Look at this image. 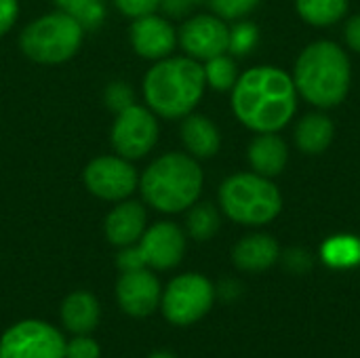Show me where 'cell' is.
<instances>
[{
    "label": "cell",
    "mask_w": 360,
    "mask_h": 358,
    "mask_svg": "<svg viewBox=\"0 0 360 358\" xmlns=\"http://www.w3.org/2000/svg\"><path fill=\"white\" fill-rule=\"evenodd\" d=\"M232 110L251 131L276 133L295 116V82L278 68H251L232 87Z\"/></svg>",
    "instance_id": "cell-1"
},
{
    "label": "cell",
    "mask_w": 360,
    "mask_h": 358,
    "mask_svg": "<svg viewBox=\"0 0 360 358\" xmlns=\"http://www.w3.org/2000/svg\"><path fill=\"white\" fill-rule=\"evenodd\" d=\"M205 70L192 57L158 59L143 76L141 93L146 106L160 118L181 120L194 112L205 95Z\"/></svg>",
    "instance_id": "cell-2"
},
{
    "label": "cell",
    "mask_w": 360,
    "mask_h": 358,
    "mask_svg": "<svg viewBox=\"0 0 360 358\" xmlns=\"http://www.w3.org/2000/svg\"><path fill=\"white\" fill-rule=\"evenodd\" d=\"M205 184L198 160L184 152H167L152 160L139 175V192L146 205L160 213L188 211Z\"/></svg>",
    "instance_id": "cell-3"
},
{
    "label": "cell",
    "mask_w": 360,
    "mask_h": 358,
    "mask_svg": "<svg viewBox=\"0 0 360 358\" xmlns=\"http://www.w3.org/2000/svg\"><path fill=\"white\" fill-rule=\"evenodd\" d=\"M293 82L310 103L335 108L350 89V59L335 42H314L297 57Z\"/></svg>",
    "instance_id": "cell-4"
},
{
    "label": "cell",
    "mask_w": 360,
    "mask_h": 358,
    "mask_svg": "<svg viewBox=\"0 0 360 358\" xmlns=\"http://www.w3.org/2000/svg\"><path fill=\"white\" fill-rule=\"evenodd\" d=\"M84 40V27L68 13L53 11L27 23L19 36L21 53L40 65H59L72 59Z\"/></svg>",
    "instance_id": "cell-5"
},
{
    "label": "cell",
    "mask_w": 360,
    "mask_h": 358,
    "mask_svg": "<svg viewBox=\"0 0 360 358\" xmlns=\"http://www.w3.org/2000/svg\"><path fill=\"white\" fill-rule=\"evenodd\" d=\"M221 211L236 224L264 226L283 209L278 188L264 175L236 173L219 186Z\"/></svg>",
    "instance_id": "cell-6"
},
{
    "label": "cell",
    "mask_w": 360,
    "mask_h": 358,
    "mask_svg": "<svg viewBox=\"0 0 360 358\" xmlns=\"http://www.w3.org/2000/svg\"><path fill=\"white\" fill-rule=\"evenodd\" d=\"M186 255V234L173 222H156L141 238L131 245L122 247L116 255V266L122 272L152 268V270H171L175 268Z\"/></svg>",
    "instance_id": "cell-7"
},
{
    "label": "cell",
    "mask_w": 360,
    "mask_h": 358,
    "mask_svg": "<svg viewBox=\"0 0 360 358\" xmlns=\"http://www.w3.org/2000/svg\"><path fill=\"white\" fill-rule=\"evenodd\" d=\"M215 302V287L202 274L188 272L173 279L160 295V310L173 325L186 327L200 321Z\"/></svg>",
    "instance_id": "cell-8"
},
{
    "label": "cell",
    "mask_w": 360,
    "mask_h": 358,
    "mask_svg": "<svg viewBox=\"0 0 360 358\" xmlns=\"http://www.w3.org/2000/svg\"><path fill=\"white\" fill-rule=\"evenodd\" d=\"M158 120L156 114L141 103H133L116 114L110 129V143L114 154L127 160L146 158L158 141Z\"/></svg>",
    "instance_id": "cell-9"
},
{
    "label": "cell",
    "mask_w": 360,
    "mask_h": 358,
    "mask_svg": "<svg viewBox=\"0 0 360 358\" xmlns=\"http://www.w3.org/2000/svg\"><path fill=\"white\" fill-rule=\"evenodd\" d=\"M82 181L93 196L108 203H120L139 188V173L131 160L118 154H103L84 167Z\"/></svg>",
    "instance_id": "cell-10"
},
{
    "label": "cell",
    "mask_w": 360,
    "mask_h": 358,
    "mask_svg": "<svg viewBox=\"0 0 360 358\" xmlns=\"http://www.w3.org/2000/svg\"><path fill=\"white\" fill-rule=\"evenodd\" d=\"M0 358H65V340L44 321H21L0 338Z\"/></svg>",
    "instance_id": "cell-11"
},
{
    "label": "cell",
    "mask_w": 360,
    "mask_h": 358,
    "mask_svg": "<svg viewBox=\"0 0 360 358\" xmlns=\"http://www.w3.org/2000/svg\"><path fill=\"white\" fill-rule=\"evenodd\" d=\"M177 44L188 57L196 61H207L211 57L228 53L230 30L217 15H194L184 21L177 32Z\"/></svg>",
    "instance_id": "cell-12"
},
{
    "label": "cell",
    "mask_w": 360,
    "mask_h": 358,
    "mask_svg": "<svg viewBox=\"0 0 360 358\" xmlns=\"http://www.w3.org/2000/svg\"><path fill=\"white\" fill-rule=\"evenodd\" d=\"M160 283L148 268L122 272L116 283V300L124 314L146 319L160 306Z\"/></svg>",
    "instance_id": "cell-13"
},
{
    "label": "cell",
    "mask_w": 360,
    "mask_h": 358,
    "mask_svg": "<svg viewBox=\"0 0 360 358\" xmlns=\"http://www.w3.org/2000/svg\"><path fill=\"white\" fill-rule=\"evenodd\" d=\"M129 40L139 57L158 61V59L169 57L175 51L177 32L169 19L152 13V15L133 19L129 27Z\"/></svg>",
    "instance_id": "cell-14"
},
{
    "label": "cell",
    "mask_w": 360,
    "mask_h": 358,
    "mask_svg": "<svg viewBox=\"0 0 360 358\" xmlns=\"http://www.w3.org/2000/svg\"><path fill=\"white\" fill-rule=\"evenodd\" d=\"M148 228V213L143 203L139 200H120L105 215L103 232L110 245L122 249L135 245Z\"/></svg>",
    "instance_id": "cell-15"
},
{
    "label": "cell",
    "mask_w": 360,
    "mask_h": 358,
    "mask_svg": "<svg viewBox=\"0 0 360 358\" xmlns=\"http://www.w3.org/2000/svg\"><path fill=\"white\" fill-rule=\"evenodd\" d=\"M179 135H181V141H184L188 154L194 156L196 160L213 158L219 152L221 135H219L217 127L202 114L192 112L186 118H181Z\"/></svg>",
    "instance_id": "cell-16"
},
{
    "label": "cell",
    "mask_w": 360,
    "mask_h": 358,
    "mask_svg": "<svg viewBox=\"0 0 360 358\" xmlns=\"http://www.w3.org/2000/svg\"><path fill=\"white\" fill-rule=\"evenodd\" d=\"M232 260L238 270L264 272L278 260V243L270 234H251L236 243Z\"/></svg>",
    "instance_id": "cell-17"
},
{
    "label": "cell",
    "mask_w": 360,
    "mask_h": 358,
    "mask_svg": "<svg viewBox=\"0 0 360 358\" xmlns=\"http://www.w3.org/2000/svg\"><path fill=\"white\" fill-rule=\"evenodd\" d=\"M61 323L63 327L74 333V335H89L101 317V308L99 302L93 293L89 291H74L70 293L63 302H61V310H59Z\"/></svg>",
    "instance_id": "cell-18"
},
{
    "label": "cell",
    "mask_w": 360,
    "mask_h": 358,
    "mask_svg": "<svg viewBox=\"0 0 360 358\" xmlns=\"http://www.w3.org/2000/svg\"><path fill=\"white\" fill-rule=\"evenodd\" d=\"M247 154H249V162L253 171L268 179L274 175H281L289 158L287 143L276 133H259L251 141Z\"/></svg>",
    "instance_id": "cell-19"
},
{
    "label": "cell",
    "mask_w": 360,
    "mask_h": 358,
    "mask_svg": "<svg viewBox=\"0 0 360 358\" xmlns=\"http://www.w3.org/2000/svg\"><path fill=\"white\" fill-rule=\"evenodd\" d=\"M295 141L306 154H323L333 141V122L325 114H308L295 127Z\"/></svg>",
    "instance_id": "cell-20"
},
{
    "label": "cell",
    "mask_w": 360,
    "mask_h": 358,
    "mask_svg": "<svg viewBox=\"0 0 360 358\" xmlns=\"http://www.w3.org/2000/svg\"><path fill=\"white\" fill-rule=\"evenodd\" d=\"M295 4L302 19L319 27L338 23L348 11V0H297Z\"/></svg>",
    "instance_id": "cell-21"
},
{
    "label": "cell",
    "mask_w": 360,
    "mask_h": 358,
    "mask_svg": "<svg viewBox=\"0 0 360 358\" xmlns=\"http://www.w3.org/2000/svg\"><path fill=\"white\" fill-rule=\"evenodd\" d=\"M221 226V217H219V211L211 205V203H194L190 209H188V215H186V228H188V234L194 238V241H209L217 234Z\"/></svg>",
    "instance_id": "cell-22"
},
{
    "label": "cell",
    "mask_w": 360,
    "mask_h": 358,
    "mask_svg": "<svg viewBox=\"0 0 360 358\" xmlns=\"http://www.w3.org/2000/svg\"><path fill=\"white\" fill-rule=\"evenodd\" d=\"M321 253L331 268H354L360 264V241L356 236H333L323 245Z\"/></svg>",
    "instance_id": "cell-23"
},
{
    "label": "cell",
    "mask_w": 360,
    "mask_h": 358,
    "mask_svg": "<svg viewBox=\"0 0 360 358\" xmlns=\"http://www.w3.org/2000/svg\"><path fill=\"white\" fill-rule=\"evenodd\" d=\"M57 8L72 15L84 30H93L105 19L103 0H55Z\"/></svg>",
    "instance_id": "cell-24"
},
{
    "label": "cell",
    "mask_w": 360,
    "mask_h": 358,
    "mask_svg": "<svg viewBox=\"0 0 360 358\" xmlns=\"http://www.w3.org/2000/svg\"><path fill=\"white\" fill-rule=\"evenodd\" d=\"M202 70H205V80H207V84H209L211 89H215V91H232V87H234L236 80H238L236 63H234V59L228 57L226 53L207 59V63L202 65Z\"/></svg>",
    "instance_id": "cell-25"
},
{
    "label": "cell",
    "mask_w": 360,
    "mask_h": 358,
    "mask_svg": "<svg viewBox=\"0 0 360 358\" xmlns=\"http://www.w3.org/2000/svg\"><path fill=\"white\" fill-rule=\"evenodd\" d=\"M207 4L219 19L232 21L249 15L259 4V0H207Z\"/></svg>",
    "instance_id": "cell-26"
},
{
    "label": "cell",
    "mask_w": 360,
    "mask_h": 358,
    "mask_svg": "<svg viewBox=\"0 0 360 358\" xmlns=\"http://www.w3.org/2000/svg\"><path fill=\"white\" fill-rule=\"evenodd\" d=\"M103 99H105V106H108L114 114H118V112H122L124 108H129V106L135 103V93H133V89H131L129 82L114 80V82L108 84V89H105V93H103Z\"/></svg>",
    "instance_id": "cell-27"
},
{
    "label": "cell",
    "mask_w": 360,
    "mask_h": 358,
    "mask_svg": "<svg viewBox=\"0 0 360 358\" xmlns=\"http://www.w3.org/2000/svg\"><path fill=\"white\" fill-rule=\"evenodd\" d=\"M257 42V27L253 23H238L234 30H230V46L228 51L234 55H247Z\"/></svg>",
    "instance_id": "cell-28"
},
{
    "label": "cell",
    "mask_w": 360,
    "mask_h": 358,
    "mask_svg": "<svg viewBox=\"0 0 360 358\" xmlns=\"http://www.w3.org/2000/svg\"><path fill=\"white\" fill-rule=\"evenodd\" d=\"M65 358H101V348L93 338L76 335L65 344Z\"/></svg>",
    "instance_id": "cell-29"
},
{
    "label": "cell",
    "mask_w": 360,
    "mask_h": 358,
    "mask_svg": "<svg viewBox=\"0 0 360 358\" xmlns=\"http://www.w3.org/2000/svg\"><path fill=\"white\" fill-rule=\"evenodd\" d=\"M112 2L124 17H131V19L152 15L160 8V0H112Z\"/></svg>",
    "instance_id": "cell-30"
},
{
    "label": "cell",
    "mask_w": 360,
    "mask_h": 358,
    "mask_svg": "<svg viewBox=\"0 0 360 358\" xmlns=\"http://www.w3.org/2000/svg\"><path fill=\"white\" fill-rule=\"evenodd\" d=\"M205 0H160V8L169 17H186Z\"/></svg>",
    "instance_id": "cell-31"
},
{
    "label": "cell",
    "mask_w": 360,
    "mask_h": 358,
    "mask_svg": "<svg viewBox=\"0 0 360 358\" xmlns=\"http://www.w3.org/2000/svg\"><path fill=\"white\" fill-rule=\"evenodd\" d=\"M19 0H0V36H4L17 21Z\"/></svg>",
    "instance_id": "cell-32"
},
{
    "label": "cell",
    "mask_w": 360,
    "mask_h": 358,
    "mask_svg": "<svg viewBox=\"0 0 360 358\" xmlns=\"http://www.w3.org/2000/svg\"><path fill=\"white\" fill-rule=\"evenodd\" d=\"M285 264H287V268H289V270H293V272H306V270L312 266V260L308 257V253H306V251L295 249V251H289V253H287Z\"/></svg>",
    "instance_id": "cell-33"
},
{
    "label": "cell",
    "mask_w": 360,
    "mask_h": 358,
    "mask_svg": "<svg viewBox=\"0 0 360 358\" xmlns=\"http://www.w3.org/2000/svg\"><path fill=\"white\" fill-rule=\"evenodd\" d=\"M344 34H346V42H348V46H350L352 51L360 53V15L352 17V19L346 23Z\"/></svg>",
    "instance_id": "cell-34"
},
{
    "label": "cell",
    "mask_w": 360,
    "mask_h": 358,
    "mask_svg": "<svg viewBox=\"0 0 360 358\" xmlns=\"http://www.w3.org/2000/svg\"><path fill=\"white\" fill-rule=\"evenodd\" d=\"M148 358H177L175 354H171V352H154V354H150Z\"/></svg>",
    "instance_id": "cell-35"
}]
</instances>
